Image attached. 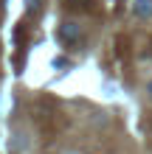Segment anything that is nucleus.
Segmentation results:
<instances>
[{
  "label": "nucleus",
  "mask_w": 152,
  "mask_h": 154,
  "mask_svg": "<svg viewBox=\"0 0 152 154\" xmlns=\"http://www.w3.org/2000/svg\"><path fill=\"white\" fill-rule=\"evenodd\" d=\"M59 42L62 45H70V48H76V45H82L85 42V31H82V25L73 23V20H65L59 25Z\"/></svg>",
  "instance_id": "nucleus-1"
},
{
  "label": "nucleus",
  "mask_w": 152,
  "mask_h": 154,
  "mask_svg": "<svg viewBox=\"0 0 152 154\" xmlns=\"http://www.w3.org/2000/svg\"><path fill=\"white\" fill-rule=\"evenodd\" d=\"M147 98H149V101H152V81H149V84H147Z\"/></svg>",
  "instance_id": "nucleus-4"
},
{
  "label": "nucleus",
  "mask_w": 152,
  "mask_h": 154,
  "mask_svg": "<svg viewBox=\"0 0 152 154\" xmlns=\"http://www.w3.org/2000/svg\"><path fill=\"white\" fill-rule=\"evenodd\" d=\"M25 8H28V11H40V0H28V6H25Z\"/></svg>",
  "instance_id": "nucleus-3"
},
{
  "label": "nucleus",
  "mask_w": 152,
  "mask_h": 154,
  "mask_svg": "<svg viewBox=\"0 0 152 154\" xmlns=\"http://www.w3.org/2000/svg\"><path fill=\"white\" fill-rule=\"evenodd\" d=\"M132 14L138 20H152V0H135L132 3Z\"/></svg>",
  "instance_id": "nucleus-2"
}]
</instances>
